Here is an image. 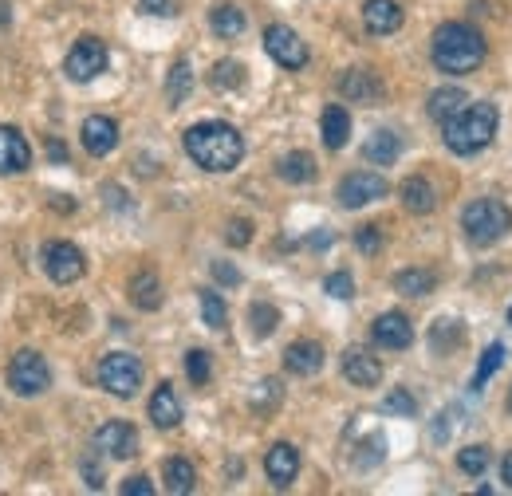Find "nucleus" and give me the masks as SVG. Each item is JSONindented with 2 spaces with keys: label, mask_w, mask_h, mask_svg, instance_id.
<instances>
[{
  "label": "nucleus",
  "mask_w": 512,
  "mask_h": 496,
  "mask_svg": "<svg viewBox=\"0 0 512 496\" xmlns=\"http://www.w3.org/2000/svg\"><path fill=\"white\" fill-rule=\"evenodd\" d=\"M186 154L209 174H229L245 158V138L229 123H197L186 130Z\"/></svg>",
  "instance_id": "f257e3e1"
},
{
  "label": "nucleus",
  "mask_w": 512,
  "mask_h": 496,
  "mask_svg": "<svg viewBox=\"0 0 512 496\" xmlns=\"http://www.w3.org/2000/svg\"><path fill=\"white\" fill-rule=\"evenodd\" d=\"M434 67L446 71V75H469L485 63V36L473 28V24H461V20H449L434 32Z\"/></svg>",
  "instance_id": "f03ea898"
},
{
  "label": "nucleus",
  "mask_w": 512,
  "mask_h": 496,
  "mask_svg": "<svg viewBox=\"0 0 512 496\" xmlns=\"http://www.w3.org/2000/svg\"><path fill=\"white\" fill-rule=\"evenodd\" d=\"M446 146L453 154H477L497 138L501 115L493 103H465L453 119H446Z\"/></svg>",
  "instance_id": "7ed1b4c3"
},
{
  "label": "nucleus",
  "mask_w": 512,
  "mask_h": 496,
  "mask_svg": "<svg viewBox=\"0 0 512 496\" xmlns=\"http://www.w3.org/2000/svg\"><path fill=\"white\" fill-rule=\"evenodd\" d=\"M512 229V209L497 197H477L461 209V233L473 241L477 248L497 245L505 233Z\"/></svg>",
  "instance_id": "20e7f679"
},
{
  "label": "nucleus",
  "mask_w": 512,
  "mask_h": 496,
  "mask_svg": "<svg viewBox=\"0 0 512 496\" xmlns=\"http://www.w3.org/2000/svg\"><path fill=\"white\" fill-rule=\"evenodd\" d=\"M99 386L115 398H130L138 386H142V363L127 355V351H115L99 363Z\"/></svg>",
  "instance_id": "39448f33"
},
{
  "label": "nucleus",
  "mask_w": 512,
  "mask_h": 496,
  "mask_svg": "<svg viewBox=\"0 0 512 496\" xmlns=\"http://www.w3.org/2000/svg\"><path fill=\"white\" fill-rule=\"evenodd\" d=\"M8 382H12V390L20 398H36V394H44L52 386V371L36 351H20L8 363Z\"/></svg>",
  "instance_id": "423d86ee"
},
{
  "label": "nucleus",
  "mask_w": 512,
  "mask_h": 496,
  "mask_svg": "<svg viewBox=\"0 0 512 496\" xmlns=\"http://www.w3.org/2000/svg\"><path fill=\"white\" fill-rule=\"evenodd\" d=\"M264 52L288 71H300L308 63V44L288 24H268L264 28Z\"/></svg>",
  "instance_id": "0eeeda50"
},
{
  "label": "nucleus",
  "mask_w": 512,
  "mask_h": 496,
  "mask_svg": "<svg viewBox=\"0 0 512 496\" xmlns=\"http://www.w3.org/2000/svg\"><path fill=\"white\" fill-rule=\"evenodd\" d=\"M64 71H67V79H75V83H91L99 71H107V44L95 40V36L75 40V48L67 52Z\"/></svg>",
  "instance_id": "6e6552de"
},
{
  "label": "nucleus",
  "mask_w": 512,
  "mask_h": 496,
  "mask_svg": "<svg viewBox=\"0 0 512 496\" xmlns=\"http://www.w3.org/2000/svg\"><path fill=\"white\" fill-rule=\"evenodd\" d=\"M390 186H386L383 174H371V170H355V174H347L339 189H335V197H339V205L343 209H363V205H371V201H379L386 197Z\"/></svg>",
  "instance_id": "1a4fd4ad"
},
{
  "label": "nucleus",
  "mask_w": 512,
  "mask_h": 496,
  "mask_svg": "<svg viewBox=\"0 0 512 496\" xmlns=\"http://www.w3.org/2000/svg\"><path fill=\"white\" fill-rule=\"evenodd\" d=\"M40 260H44V272L56 284H75L83 276V252L71 241H48V245L40 248Z\"/></svg>",
  "instance_id": "9d476101"
},
{
  "label": "nucleus",
  "mask_w": 512,
  "mask_h": 496,
  "mask_svg": "<svg viewBox=\"0 0 512 496\" xmlns=\"http://www.w3.org/2000/svg\"><path fill=\"white\" fill-rule=\"evenodd\" d=\"M95 449L103 457H115V461H130L138 453V430L130 422H107L95 430Z\"/></svg>",
  "instance_id": "9b49d317"
},
{
  "label": "nucleus",
  "mask_w": 512,
  "mask_h": 496,
  "mask_svg": "<svg viewBox=\"0 0 512 496\" xmlns=\"http://www.w3.org/2000/svg\"><path fill=\"white\" fill-rule=\"evenodd\" d=\"M264 473H268V481H272L276 489H288V485L296 481V473H300V453H296V445L276 441V445L264 453Z\"/></svg>",
  "instance_id": "f8f14e48"
},
{
  "label": "nucleus",
  "mask_w": 512,
  "mask_h": 496,
  "mask_svg": "<svg viewBox=\"0 0 512 496\" xmlns=\"http://www.w3.org/2000/svg\"><path fill=\"white\" fill-rule=\"evenodd\" d=\"M371 339L386 347V351H406L410 343H414V327H410V319L402 315V311H386L375 319V327H371Z\"/></svg>",
  "instance_id": "ddd939ff"
},
{
  "label": "nucleus",
  "mask_w": 512,
  "mask_h": 496,
  "mask_svg": "<svg viewBox=\"0 0 512 496\" xmlns=\"http://www.w3.org/2000/svg\"><path fill=\"white\" fill-rule=\"evenodd\" d=\"M343 378H347L351 386L371 390V386H379V382H383V363H379L367 347H351V351L343 355Z\"/></svg>",
  "instance_id": "4468645a"
},
{
  "label": "nucleus",
  "mask_w": 512,
  "mask_h": 496,
  "mask_svg": "<svg viewBox=\"0 0 512 496\" xmlns=\"http://www.w3.org/2000/svg\"><path fill=\"white\" fill-rule=\"evenodd\" d=\"M115 146H119V126H115V119H107V115H91V119L83 123V150H87V154L107 158Z\"/></svg>",
  "instance_id": "2eb2a0df"
},
{
  "label": "nucleus",
  "mask_w": 512,
  "mask_h": 496,
  "mask_svg": "<svg viewBox=\"0 0 512 496\" xmlns=\"http://www.w3.org/2000/svg\"><path fill=\"white\" fill-rule=\"evenodd\" d=\"M32 150L24 142V134L16 126H0V174H20L28 170Z\"/></svg>",
  "instance_id": "dca6fc26"
},
{
  "label": "nucleus",
  "mask_w": 512,
  "mask_h": 496,
  "mask_svg": "<svg viewBox=\"0 0 512 496\" xmlns=\"http://www.w3.org/2000/svg\"><path fill=\"white\" fill-rule=\"evenodd\" d=\"M363 24L371 36H390L402 28V4L398 0H367L363 4Z\"/></svg>",
  "instance_id": "f3484780"
},
{
  "label": "nucleus",
  "mask_w": 512,
  "mask_h": 496,
  "mask_svg": "<svg viewBox=\"0 0 512 496\" xmlns=\"http://www.w3.org/2000/svg\"><path fill=\"white\" fill-rule=\"evenodd\" d=\"M339 91H343V99H351V103H379V99H383V83H379L371 71H363V67L347 71L343 83H339Z\"/></svg>",
  "instance_id": "a211bd4d"
},
{
  "label": "nucleus",
  "mask_w": 512,
  "mask_h": 496,
  "mask_svg": "<svg viewBox=\"0 0 512 496\" xmlns=\"http://www.w3.org/2000/svg\"><path fill=\"white\" fill-rule=\"evenodd\" d=\"M150 422H154L158 430H174V426L182 422V402H178V394H174L170 382H162V386L154 390V398H150Z\"/></svg>",
  "instance_id": "6ab92c4d"
},
{
  "label": "nucleus",
  "mask_w": 512,
  "mask_h": 496,
  "mask_svg": "<svg viewBox=\"0 0 512 496\" xmlns=\"http://www.w3.org/2000/svg\"><path fill=\"white\" fill-rule=\"evenodd\" d=\"M284 367H288L292 374H300V378L316 374L323 367V347H320V343H308V339L292 343V347L284 351Z\"/></svg>",
  "instance_id": "aec40b11"
},
{
  "label": "nucleus",
  "mask_w": 512,
  "mask_h": 496,
  "mask_svg": "<svg viewBox=\"0 0 512 496\" xmlns=\"http://www.w3.org/2000/svg\"><path fill=\"white\" fill-rule=\"evenodd\" d=\"M398 197H402V205L410 209V213H434V205H438V193H434V186L426 182V178H406L402 182V189H398Z\"/></svg>",
  "instance_id": "412c9836"
},
{
  "label": "nucleus",
  "mask_w": 512,
  "mask_h": 496,
  "mask_svg": "<svg viewBox=\"0 0 512 496\" xmlns=\"http://www.w3.org/2000/svg\"><path fill=\"white\" fill-rule=\"evenodd\" d=\"M398 154H402V138H398L394 130H375V134L367 138V146H363V158H367L371 166H390Z\"/></svg>",
  "instance_id": "4be33fe9"
},
{
  "label": "nucleus",
  "mask_w": 512,
  "mask_h": 496,
  "mask_svg": "<svg viewBox=\"0 0 512 496\" xmlns=\"http://www.w3.org/2000/svg\"><path fill=\"white\" fill-rule=\"evenodd\" d=\"M320 130H323V146H327V150H343L347 138H351V115H347L343 107H327L320 119Z\"/></svg>",
  "instance_id": "5701e85b"
},
{
  "label": "nucleus",
  "mask_w": 512,
  "mask_h": 496,
  "mask_svg": "<svg viewBox=\"0 0 512 496\" xmlns=\"http://www.w3.org/2000/svg\"><path fill=\"white\" fill-rule=\"evenodd\" d=\"M130 304L138 311H158L162 308V284L154 272H138L130 280Z\"/></svg>",
  "instance_id": "b1692460"
},
{
  "label": "nucleus",
  "mask_w": 512,
  "mask_h": 496,
  "mask_svg": "<svg viewBox=\"0 0 512 496\" xmlns=\"http://www.w3.org/2000/svg\"><path fill=\"white\" fill-rule=\"evenodd\" d=\"M276 174H280L284 182H292V186H308V182H316V158L304 154V150H296V154L280 158Z\"/></svg>",
  "instance_id": "393cba45"
},
{
  "label": "nucleus",
  "mask_w": 512,
  "mask_h": 496,
  "mask_svg": "<svg viewBox=\"0 0 512 496\" xmlns=\"http://www.w3.org/2000/svg\"><path fill=\"white\" fill-rule=\"evenodd\" d=\"M209 24H213V32H217L221 40H237L249 20H245V12H241L237 4H217L213 16H209Z\"/></svg>",
  "instance_id": "a878e982"
},
{
  "label": "nucleus",
  "mask_w": 512,
  "mask_h": 496,
  "mask_svg": "<svg viewBox=\"0 0 512 496\" xmlns=\"http://www.w3.org/2000/svg\"><path fill=\"white\" fill-rule=\"evenodd\" d=\"M162 477H166V489L174 496L193 493V485H197V473H193V465L186 457H170V461L162 465Z\"/></svg>",
  "instance_id": "bb28decb"
},
{
  "label": "nucleus",
  "mask_w": 512,
  "mask_h": 496,
  "mask_svg": "<svg viewBox=\"0 0 512 496\" xmlns=\"http://www.w3.org/2000/svg\"><path fill=\"white\" fill-rule=\"evenodd\" d=\"M434 284H438V276L430 268H402L394 276V292H402V296H426V292H434Z\"/></svg>",
  "instance_id": "cd10ccee"
},
{
  "label": "nucleus",
  "mask_w": 512,
  "mask_h": 496,
  "mask_svg": "<svg viewBox=\"0 0 512 496\" xmlns=\"http://www.w3.org/2000/svg\"><path fill=\"white\" fill-rule=\"evenodd\" d=\"M465 103H469V99H465L461 87H438V91L430 95V119H434V123H446V119H453Z\"/></svg>",
  "instance_id": "c85d7f7f"
},
{
  "label": "nucleus",
  "mask_w": 512,
  "mask_h": 496,
  "mask_svg": "<svg viewBox=\"0 0 512 496\" xmlns=\"http://www.w3.org/2000/svg\"><path fill=\"white\" fill-rule=\"evenodd\" d=\"M193 91V67L186 60H178L170 67V79H166V99H170V107H182L186 99H190Z\"/></svg>",
  "instance_id": "c756f323"
},
{
  "label": "nucleus",
  "mask_w": 512,
  "mask_h": 496,
  "mask_svg": "<svg viewBox=\"0 0 512 496\" xmlns=\"http://www.w3.org/2000/svg\"><path fill=\"white\" fill-rule=\"evenodd\" d=\"M501 363H505V347L501 343H489L485 355H481V363H477V374H473V390H485V382L501 371Z\"/></svg>",
  "instance_id": "7c9ffc66"
},
{
  "label": "nucleus",
  "mask_w": 512,
  "mask_h": 496,
  "mask_svg": "<svg viewBox=\"0 0 512 496\" xmlns=\"http://www.w3.org/2000/svg\"><path fill=\"white\" fill-rule=\"evenodd\" d=\"M209 83H213L217 91H237V87H245V67L233 60H221L217 67H213Z\"/></svg>",
  "instance_id": "2f4dec72"
},
{
  "label": "nucleus",
  "mask_w": 512,
  "mask_h": 496,
  "mask_svg": "<svg viewBox=\"0 0 512 496\" xmlns=\"http://www.w3.org/2000/svg\"><path fill=\"white\" fill-rule=\"evenodd\" d=\"M457 343H461V327H457V319H438L434 331H430V347H434L438 355H449Z\"/></svg>",
  "instance_id": "473e14b6"
},
{
  "label": "nucleus",
  "mask_w": 512,
  "mask_h": 496,
  "mask_svg": "<svg viewBox=\"0 0 512 496\" xmlns=\"http://www.w3.org/2000/svg\"><path fill=\"white\" fill-rule=\"evenodd\" d=\"M201 319H205V327H213V331H221V327L229 323V308H225V300H221L217 292H201Z\"/></svg>",
  "instance_id": "72a5a7b5"
},
{
  "label": "nucleus",
  "mask_w": 512,
  "mask_h": 496,
  "mask_svg": "<svg viewBox=\"0 0 512 496\" xmlns=\"http://www.w3.org/2000/svg\"><path fill=\"white\" fill-rule=\"evenodd\" d=\"M457 469H461L465 477H481V473L489 469V449H485V445L461 449V453H457Z\"/></svg>",
  "instance_id": "f704fd0d"
},
{
  "label": "nucleus",
  "mask_w": 512,
  "mask_h": 496,
  "mask_svg": "<svg viewBox=\"0 0 512 496\" xmlns=\"http://www.w3.org/2000/svg\"><path fill=\"white\" fill-rule=\"evenodd\" d=\"M249 319H253V331L264 339V335H272V331H276L280 311L272 308V304H253V308H249Z\"/></svg>",
  "instance_id": "c9c22d12"
},
{
  "label": "nucleus",
  "mask_w": 512,
  "mask_h": 496,
  "mask_svg": "<svg viewBox=\"0 0 512 496\" xmlns=\"http://www.w3.org/2000/svg\"><path fill=\"white\" fill-rule=\"evenodd\" d=\"M383 410L386 414H394V418H414V414H418V402H414L406 390H390L383 402Z\"/></svg>",
  "instance_id": "e433bc0d"
},
{
  "label": "nucleus",
  "mask_w": 512,
  "mask_h": 496,
  "mask_svg": "<svg viewBox=\"0 0 512 496\" xmlns=\"http://www.w3.org/2000/svg\"><path fill=\"white\" fill-rule=\"evenodd\" d=\"M323 292L335 296V300H351V296H355V280H351V272H331V276L323 280Z\"/></svg>",
  "instance_id": "4c0bfd02"
},
{
  "label": "nucleus",
  "mask_w": 512,
  "mask_h": 496,
  "mask_svg": "<svg viewBox=\"0 0 512 496\" xmlns=\"http://www.w3.org/2000/svg\"><path fill=\"white\" fill-rule=\"evenodd\" d=\"M186 374H190L193 386H205V382H209V374H213L209 355H205V351H190V355H186Z\"/></svg>",
  "instance_id": "58836bf2"
},
{
  "label": "nucleus",
  "mask_w": 512,
  "mask_h": 496,
  "mask_svg": "<svg viewBox=\"0 0 512 496\" xmlns=\"http://www.w3.org/2000/svg\"><path fill=\"white\" fill-rule=\"evenodd\" d=\"M253 406L256 410H272V406H280V382H276V378H264V382H260V390L253 394Z\"/></svg>",
  "instance_id": "ea45409f"
},
{
  "label": "nucleus",
  "mask_w": 512,
  "mask_h": 496,
  "mask_svg": "<svg viewBox=\"0 0 512 496\" xmlns=\"http://www.w3.org/2000/svg\"><path fill=\"white\" fill-rule=\"evenodd\" d=\"M355 248H359V252H367V256H375V252L383 248V233H379V225H363V229L355 233Z\"/></svg>",
  "instance_id": "a19ab883"
},
{
  "label": "nucleus",
  "mask_w": 512,
  "mask_h": 496,
  "mask_svg": "<svg viewBox=\"0 0 512 496\" xmlns=\"http://www.w3.org/2000/svg\"><path fill=\"white\" fill-rule=\"evenodd\" d=\"M363 449H367V453H355V465H359V469H367V465H379V461H383V437L379 434L367 437V441H363Z\"/></svg>",
  "instance_id": "79ce46f5"
},
{
  "label": "nucleus",
  "mask_w": 512,
  "mask_h": 496,
  "mask_svg": "<svg viewBox=\"0 0 512 496\" xmlns=\"http://www.w3.org/2000/svg\"><path fill=\"white\" fill-rule=\"evenodd\" d=\"M79 469H83V481H87L91 489H103V469H99V461H95V453H87V457L79 461Z\"/></svg>",
  "instance_id": "37998d69"
},
{
  "label": "nucleus",
  "mask_w": 512,
  "mask_h": 496,
  "mask_svg": "<svg viewBox=\"0 0 512 496\" xmlns=\"http://www.w3.org/2000/svg\"><path fill=\"white\" fill-rule=\"evenodd\" d=\"M249 241H253V225L237 217V221L229 225V245H233V248H241V245H249Z\"/></svg>",
  "instance_id": "c03bdc74"
},
{
  "label": "nucleus",
  "mask_w": 512,
  "mask_h": 496,
  "mask_svg": "<svg viewBox=\"0 0 512 496\" xmlns=\"http://www.w3.org/2000/svg\"><path fill=\"white\" fill-rule=\"evenodd\" d=\"M138 8L150 12V16H174L178 12V0H138Z\"/></svg>",
  "instance_id": "a18cd8bd"
},
{
  "label": "nucleus",
  "mask_w": 512,
  "mask_h": 496,
  "mask_svg": "<svg viewBox=\"0 0 512 496\" xmlns=\"http://www.w3.org/2000/svg\"><path fill=\"white\" fill-rule=\"evenodd\" d=\"M213 276H217L221 284H241V272H237L233 264H225V260H213Z\"/></svg>",
  "instance_id": "49530a36"
},
{
  "label": "nucleus",
  "mask_w": 512,
  "mask_h": 496,
  "mask_svg": "<svg viewBox=\"0 0 512 496\" xmlns=\"http://www.w3.org/2000/svg\"><path fill=\"white\" fill-rule=\"evenodd\" d=\"M150 493H154V485L146 477H130L127 485H123V496H150Z\"/></svg>",
  "instance_id": "de8ad7c7"
},
{
  "label": "nucleus",
  "mask_w": 512,
  "mask_h": 496,
  "mask_svg": "<svg viewBox=\"0 0 512 496\" xmlns=\"http://www.w3.org/2000/svg\"><path fill=\"white\" fill-rule=\"evenodd\" d=\"M48 154H52V162H67V150H64V142H48Z\"/></svg>",
  "instance_id": "09e8293b"
},
{
  "label": "nucleus",
  "mask_w": 512,
  "mask_h": 496,
  "mask_svg": "<svg viewBox=\"0 0 512 496\" xmlns=\"http://www.w3.org/2000/svg\"><path fill=\"white\" fill-rule=\"evenodd\" d=\"M308 245H312V248H327V245H331V233H327V229L312 233V237H308Z\"/></svg>",
  "instance_id": "8fccbe9b"
},
{
  "label": "nucleus",
  "mask_w": 512,
  "mask_h": 496,
  "mask_svg": "<svg viewBox=\"0 0 512 496\" xmlns=\"http://www.w3.org/2000/svg\"><path fill=\"white\" fill-rule=\"evenodd\" d=\"M501 477H505V485L512 489V449L505 453V461H501Z\"/></svg>",
  "instance_id": "3c124183"
},
{
  "label": "nucleus",
  "mask_w": 512,
  "mask_h": 496,
  "mask_svg": "<svg viewBox=\"0 0 512 496\" xmlns=\"http://www.w3.org/2000/svg\"><path fill=\"white\" fill-rule=\"evenodd\" d=\"M0 28H8V4L0 0Z\"/></svg>",
  "instance_id": "603ef678"
},
{
  "label": "nucleus",
  "mask_w": 512,
  "mask_h": 496,
  "mask_svg": "<svg viewBox=\"0 0 512 496\" xmlns=\"http://www.w3.org/2000/svg\"><path fill=\"white\" fill-rule=\"evenodd\" d=\"M509 410H512V394H509Z\"/></svg>",
  "instance_id": "864d4df0"
},
{
  "label": "nucleus",
  "mask_w": 512,
  "mask_h": 496,
  "mask_svg": "<svg viewBox=\"0 0 512 496\" xmlns=\"http://www.w3.org/2000/svg\"><path fill=\"white\" fill-rule=\"evenodd\" d=\"M509 323H512V308H509Z\"/></svg>",
  "instance_id": "5fc2aeb1"
}]
</instances>
